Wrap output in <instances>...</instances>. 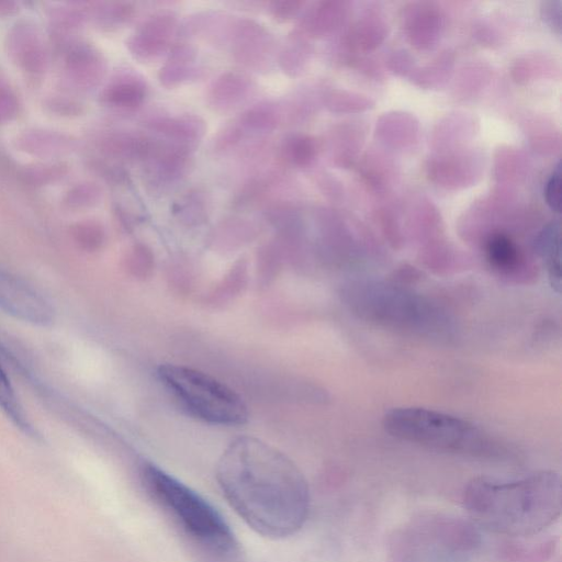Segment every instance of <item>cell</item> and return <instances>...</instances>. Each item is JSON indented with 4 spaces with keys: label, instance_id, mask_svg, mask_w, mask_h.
Masks as SVG:
<instances>
[{
    "label": "cell",
    "instance_id": "obj_1",
    "mask_svg": "<svg viewBox=\"0 0 562 562\" xmlns=\"http://www.w3.org/2000/svg\"><path fill=\"white\" fill-rule=\"evenodd\" d=\"M216 480L233 509L265 537L292 536L307 519L310 490L303 473L261 439H234L218 459Z\"/></svg>",
    "mask_w": 562,
    "mask_h": 562
},
{
    "label": "cell",
    "instance_id": "obj_2",
    "mask_svg": "<svg viewBox=\"0 0 562 562\" xmlns=\"http://www.w3.org/2000/svg\"><path fill=\"white\" fill-rule=\"evenodd\" d=\"M561 479L538 471L518 479L479 476L462 493L468 515L490 532L528 537L551 526L561 514Z\"/></svg>",
    "mask_w": 562,
    "mask_h": 562
},
{
    "label": "cell",
    "instance_id": "obj_3",
    "mask_svg": "<svg viewBox=\"0 0 562 562\" xmlns=\"http://www.w3.org/2000/svg\"><path fill=\"white\" fill-rule=\"evenodd\" d=\"M359 318L396 331L437 340L454 336L456 322L437 302L394 283L357 279L341 291Z\"/></svg>",
    "mask_w": 562,
    "mask_h": 562
},
{
    "label": "cell",
    "instance_id": "obj_4",
    "mask_svg": "<svg viewBox=\"0 0 562 562\" xmlns=\"http://www.w3.org/2000/svg\"><path fill=\"white\" fill-rule=\"evenodd\" d=\"M391 436L428 449L471 457H495L499 446L469 420L424 407H395L385 413Z\"/></svg>",
    "mask_w": 562,
    "mask_h": 562
},
{
    "label": "cell",
    "instance_id": "obj_5",
    "mask_svg": "<svg viewBox=\"0 0 562 562\" xmlns=\"http://www.w3.org/2000/svg\"><path fill=\"white\" fill-rule=\"evenodd\" d=\"M139 475L147 493L192 539L222 555L236 551L229 526L196 492L149 462L142 464Z\"/></svg>",
    "mask_w": 562,
    "mask_h": 562
},
{
    "label": "cell",
    "instance_id": "obj_6",
    "mask_svg": "<svg viewBox=\"0 0 562 562\" xmlns=\"http://www.w3.org/2000/svg\"><path fill=\"white\" fill-rule=\"evenodd\" d=\"M157 375L165 387L193 416L214 425L236 426L248 420L244 400L225 383L198 369L164 363Z\"/></svg>",
    "mask_w": 562,
    "mask_h": 562
},
{
    "label": "cell",
    "instance_id": "obj_7",
    "mask_svg": "<svg viewBox=\"0 0 562 562\" xmlns=\"http://www.w3.org/2000/svg\"><path fill=\"white\" fill-rule=\"evenodd\" d=\"M227 37L234 60L255 70H268L274 57V38L260 23L239 19L229 24Z\"/></svg>",
    "mask_w": 562,
    "mask_h": 562
},
{
    "label": "cell",
    "instance_id": "obj_8",
    "mask_svg": "<svg viewBox=\"0 0 562 562\" xmlns=\"http://www.w3.org/2000/svg\"><path fill=\"white\" fill-rule=\"evenodd\" d=\"M191 147L160 142L155 154L144 162V186L154 194L172 189L191 167Z\"/></svg>",
    "mask_w": 562,
    "mask_h": 562
},
{
    "label": "cell",
    "instance_id": "obj_9",
    "mask_svg": "<svg viewBox=\"0 0 562 562\" xmlns=\"http://www.w3.org/2000/svg\"><path fill=\"white\" fill-rule=\"evenodd\" d=\"M178 29L173 11L160 10L148 15L127 41L131 54L140 61H151L165 53Z\"/></svg>",
    "mask_w": 562,
    "mask_h": 562
},
{
    "label": "cell",
    "instance_id": "obj_10",
    "mask_svg": "<svg viewBox=\"0 0 562 562\" xmlns=\"http://www.w3.org/2000/svg\"><path fill=\"white\" fill-rule=\"evenodd\" d=\"M0 307L33 324L45 325L53 318L52 308L36 291L20 279L0 270Z\"/></svg>",
    "mask_w": 562,
    "mask_h": 562
},
{
    "label": "cell",
    "instance_id": "obj_11",
    "mask_svg": "<svg viewBox=\"0 0 562 562\" xmlns=\"http://www.w3.org/2000/svg\"><path fill=\"white\" fill-rule=\"evenodd\" d=\"M252 90L254 83L245 74L226 71L211 82L205 101L213 112L226 114L246 102Z\"/></svg>",
    "mask_w": 562,
    "mask_h": 562
},
{
    "label": "cell",
    "instance_id": "obj_12",
    "mask_svg": "<svg viewBox=\"0 0 562 562\" xmlns=\"http://www.w3.org/2000/svg\"><path fill=\"white\" fill-rule=\"evenodd\" d=\"M144 126L171 143L191 148L206 132L204 120L195 114L156 115L144 121Z\"/></svg>",
    "mask_w": 562,
    "mask_h": 562
},
{
    "label": "cell",
    "instance_id": "obj_13",
    "mask_svg": "<svg viewBox=\"0 0 562 562\" xmlns=\"http://www.w3.org/2000/svg\"><path fill=\"white\" fill-rule=\"evenodd\" d=\"M196 50L187 43H178L172 46L168 59L158 72L159 82L166 88L178 87L195 75Z\"/></svg>",
    "mask_w": 562,
    "mask_h": 562
},
{
    "label": "cell",
    "instance_id": "obj_14",
    "mask_svg": "<svg viewBox=\"0 0 562 562\" xmlns=\"http://www.w3.org/2000/svg\"><path fill=\"white\" fill-rule=\"evenodd\" d=\"M147 95V87L142 78L126 76L110 85L102 99L109 105L134 110L143 104Z\"/></svg>",
    "mask_w": 562,
    "mask_h": 562
},
{
    "label": "cell",
    "instance_id": "obj_15",
    "mask_svg": "<svg viewBox=\"0 0 562 562\" xmlns=\"http://www.w3.org/2000/svg\"><path fill=\"white\" fill-rule=\"evenodd\" d=\"M311 47L306 36L294 30L280 49L277 58L282 71L289 77L300 76L310 59Z\"/></svg>",
    "mask_w": 562,
    "mask_h": 562
},
{
    "label": "cell",
    "instance_id": "obj_16",
    "mask_svg": "<svg viewBox=\"0 0 562 562\" xmlns=\"http://www.w3.org/2000/svg\"><path fill=\"white\" fill-rule=\"evenodd\" d=\"M281 121V113L272 103H260L245 110L236 123L245 133H270Z\"/></svg>",
    "mask_w": 562,
    "mask_h": 562
},
{
    "label": "cell",
    "instance_id": "obj_17",
    "mask_svg": "<svg viewBox=\"0 0 562 562\" xmlns=\"http://www.w3.org/2000/svg\"><path fill=\"white\" fill-rule=\"evenodd\" d=\"M318 151V144L312 136L293 134L286 136L280 147V154L284 161L295 167L310 166Z\"/></svg>",
    "mask_w": 562,
    "mask_h": 562
},
{
    "label": "cell",
    "instance_id": "obj_18",
    "mask_svg": "<svg viewBox=\"0 0 562 562\" xmlns=\"http://www.w3.org/2000/svg\"><path fill=\"white\" fill-rule=\"evenodd\" d=\"M486 257L490 263L502 271L516 268L520 256L515 243L506 235L494 234L486 243Z\"/></svg>",
    "mask_w": 562,
    "mask_h": 562
},
{
    "label": "cell",
    "instance_id": "obj_19",
    "mask_svg": "<svg viewBox=\"0 0 562 562\" xmlns=\"http://www.w3.org/2000/svg\"><path fill=\"white\" fill-rule=\"evenodd\" d=\"M0 407L4 414L25 434L34 436L35 431L21 406L11 385L10 379L0 364Z\"/></svg>",
    "mask_w": 562,
    "mask_h": 562
},
{
    "label": "cell",
    "instance_id": "obj_20",
    "mask_svg": "<svg viewBox=\"0 0 562 562\" xmlns=\"http://www.w3.org/2000/svg\"><path fill=\"white\" fill-rule=\"evenodd\" d=\"M538 249L542 258L546 260L550 284L558 293H560L561 262L559 231L550 228L544 232L538 243Z\"/></svg>",
    "mask_w": 562,
    "mask_h": 562
},
{
    "label": "cell",
    "instance_id": "obj_21",
    "mask_svg": "<svg viewBox=\"0 0 562 562\" xmlns=\"http://www.w3.org/2000/svg\"><path fill=\"white\" fill-rule=\"evenodd\" d=\"M276 179L274 173L249 178L236 192L232 202L233 206L246 207L257 205L268 194Z\"/></svg>",
    "mask_w": 562,
    "mask_h": 562
},
{
    "label": "cell",
    "instance_id": "obj_22",
    "mask_svg": "<svg viewBox=\"0 0 562 562\" xmlns=\"http://www.w3.org/2000/svg\"><path fill=\"white\" fill-rule=\"evenodd\" d=\"M172 206L180 218L191 223L202 221L206 216L210 202L203 190L193 188L184 192Z\"/></svg>",
    "mask_w": 562,
    "mask_h": 562
},
{
    "label": "cell",
    "instance_id": "obj_23",
    "mask_svg": "<svg viewBox=\"0 0 562 562\" xmlns=\"http://www.w3.org/2000/svg\"><path fill=\"white\" fill-rule=\"evenodd\" d=\"M246 133L237 124H231L217 133L213 140V149L215 153H226L237 146Z\"/></svg>",
    "mask_w": 562,
    "mask_h": 562
},
{
    "label": "cell",
    "instance_id": "obj_24",
    "mask_svg": "<svg viewBox=\"0 0 562 562\" xmlns=\"http://www.w3.org/2000/svg\"><path fill=\"white\" fill-rule=\"evenodd\" d=\"M303 4L300 0H276L268 3V11L273 20L284 23L295 18Z\"/></svg>",
    "mask_w": 562,
    "mask_h": 562
},
{
    "label": "cell",
    "instance_id": "obj_25",
    "mask_svg": "<svg viewBox=\"0 0 562 562\" xmlns=\"http://www.w3.org/2000/svg\"><path fill=\"white\" fill-rule=\"evenodd\" d=\"M561 182L559 175L551 178L547 187V200L552 209L560 210Z\"/></svg>",
    "mask_w": 562,
    "mask_h": 562
}]
</instances>
